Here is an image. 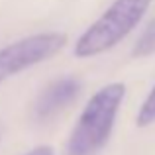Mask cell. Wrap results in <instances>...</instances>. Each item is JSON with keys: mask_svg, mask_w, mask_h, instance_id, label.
Listing matches in <instances>:
<instances>
[{"mask_svg": "<svg viewBox=\"0 0 155 155\" xmlns=\"http://www.w3.org/2000/svg\"><path fill=\"white\" fill-rule=\"evenodd\" d=\"M81 92V81L75 77H59L49 83L38 94L34 102V116L38 120H47L67 108Z\"/></svg>", "mask_w": 155, "mask_h": 155, "instance_id": "277c9868", "label": "cell"}, {"mask_svg": "<svg viewBox=\"0 0 155 155\" xmlns=\"http://www.w3.org/2000/svg\"><path fill=\"white\" fill-rule=\"evenodd\" d=\"M126 98L124 83L104 84L88 98L73 126L67 141V155H98L108 143L120 106Z\"/></svg>", "mask_w": 155, "mask_h": 155, "instance_id": "6da1fadb", "label": "cell"}, {"mask_svg": "<svg viewBox=\"0 0 155 155\" xmlns=\"http://www.w3.org/2000/svg\"><path fill=\"white\" fill-rule=\"evenodd\" d=\"M136 124L140 128H147V126L155 124V87L149 91V94L141 102L140 110H137V116H136Z\"/></svg>", "mask_w": 155, "mask_h": 155, "instance_id": "8992f818", "label": "cell"}, {"mask_svg": "<svg viewBox=\"0 0 155 155\" xmlns=\"http://www.w3.org/2000/svg\"><path fill=\"white\" fill-rule=\"evenodd\" d=\"M24 155H55V151H53L51 145H38V147L30 149V151L24 153Z\"/></svg>", "mask_w": 155, "mask_h": 155, "instance_id": "52a82bcc", "label": "cell"}, {"mask_svg": "<svg viewBox=\"0 0 155 155\" xmlns=\"http://www.w3.org/2000/svg\"><path fill=\"white\" fill-rule=\"evenodd\" d=\"M153 53H155V18L145 26V30L140 34L132 49L134 57H149Z\"/></svg>", "mask_w": 155, "mask_h": 155, "instance_id": "5b68a950", "label": "cell"}, {"mask_svg": "<svg viewBox=\"0 0 155 155\" xmlns=\"http://www.w3.org/2000/svg\"><path fill=\"white\" fill-rule=\"evenodd\" d=\"M149 6L151 0H114L102 16L79 35L73 47L75 57L91 59L116 47L143 20Z\"/></svg>", "mask_w": 155, "mask_h": 155, "instance_id": "7a4b0ae2", "label": "cell"}, {"mask_svg": "<svg viewBox=\"0 0 155 155\" xmlns=\"http://www.w3.org/2000/svg\"><path fill=\"white\" fill-rule=\"evenodd\" d=\"M65 43H67V35L61 31H41L4 45L0 49V84L51 59L63 49Z\"/></svg>", "mask_w": 155, "mask_h": 155, "instance_id": "3957f363", "label": "cell"}]
</instances>
